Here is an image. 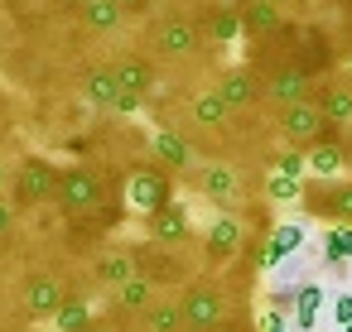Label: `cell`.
<instances>
[{
    "label": "cell",
    "instance_id": "obj_1",
    "mask_svg": "<svg viewBox=\"0 0 352 332\" xmlns=\"http://www.w3.org/2000/svg\"><path fill=\"white\" fill-rule=\"evenodd\" d=\"M227 274H193L184 289H179V308H184V327L188 332H212L222 318H227Z\"/></svg>",
    "mask_w": 352,
    "mask_h": 332
},
{
    "label": "cell",
    "instance_id": "obj_2",
    "mask_svg": "<svg viewBox=\"0 0 352 332\" xmlns=\"http://www.w3.org/2000/svg\"><path fill=\"white\" fill-rule=\"evenodd\" d=\"M246 241H251L246 212H217L212 226H208V236H203V260H198V270H203V274H222V270H232V265L241 260Z\"/></svg>",
    "mask_w": 352,
    "mask_h": 332
},
{
    "label": "cell",
    "instance_id": "obj_3",
    "mask_svg": "<svg viewBox=\"0 0 352 332\" xmlns=\"http://www.w3.org/2000/svg\"><path fill=\"white\" fill-rule=\"evenodd\" d=\"M275 126H280V135H285V145L289 150H318V145H342V126H333L323 111H318V102H299V106H285L280 116H275Z\"/></svg>",
    "mask_w": 352,
    "mask_h": 332
},
{
    "label": "cell",
    "instance_id": "obj_4",
    "mask_svg": "<svg viewBox=\"0 0 352 332\" xmlns=\"http://www.w3.org/2000/svg\"><path fill=\"white\" fill-rule=\"evenodd\" d=\"M212 39L203 34V20L198 15H164L150 25V49L155 58H169V63H184V58H198Z\"/></svg>",
    "mask_w": 352,
    "mask_h": 332
},
{
    "label": "cell",
    "instance_id": "obj_5",
    "mask_svg": "<svg viewBox=\"0 0 352 332\" xmlns=\"http://www.w3.org/2000/svg\"><path fill=\"white\" fill-rule=\"evenodd\" d=\"M217 212H246L256 198H251V178L232 164H198V174L188 178Z\"/></svg>",
    "mask_w": 352,
    "mask_h": 332
},
{
    "label": "cell",
    "instance_id": "obj_6",
    "mask_svg": "<svg viewBox=\"0 0 352 332\" xmlns=\"http://www.w3.org/2000/svg\"><path fill=\"white\" fill-rule=\"evenodd\" d=\"M102 198H107V178H102V169H92V164H73V169L58 174V207H63L68 217H87V212H97Z\"/></svg>",
    "mask_w": 352,
    "mask_h": 332
},
{
    "label": "cell",
    "instance_id": "obj_7",
    "mask_svg": "<svg viewBox=\"0 0 352 332\" xmlns=\"http://www.w3.org/2000/svg\"><path fill=\"white\" fill-rule=\"evenodd\" d=\"M289 63H294V68H304L314 82H328V73H338V68H342V63H338V54H333V44H328V29H323V25L299 29V39H294V49H289Z\"/></svg>",
    "mask_w": 352,
    "mask_h": 332
},
{
    "label": "cell",
    "instance_id": "obj_8",
    "mask_svg": "<svg viewBox=\"0 0 352 332\" xmlns=\"http://www.w3.org/2000/svg\"><path fill=\"white\" fill-rule=\"evenodd\" d=\"M261 97H265V106L285 111V106L314 102V97H318V82H314L304 68L285 63V68H275V73H265V78H261Z\"/></svg>",
    "mask_w": 352,
    "mask_h": 332
},
{
    "label": "cell",
    "instance_id": "obj_9",
    "mask_svg": "<svg viewBox=\"0 0 352 332\" xmlns=\"http://www.w3.org/2000/svg\"><path fill=\"white\" fill-rule=\"evenodd\" d=\"M126 183H131V202L140 207V217L164 212V207L174 202V174H169L164 164H155V159H145Z\"/></svg>",
    "mask_w": 352,
    "mask_h": 332
},
{
    "label": "cell",
    "instance_id": "obj_10",
    "mask_svg": "<svg viewBox=\"0 0 352 332\" xmlns=\"http://www.w3.org/2000/svg\"><path fill=\"white\" fill-rule=\"evenodd\" d=\"M58 174H63V169H54V164L39 159V154H30V159L20 164V174L10 178V183H15V202H20V207L58 202Z\"/></svg>",
    "mask_w": 352,
    "mask_h": 332
},
{
    "label": "cell",
    "instance_id": "obj_11",
    "mask_svg": "<svg viewBox=\"0 0 352 332\" xmlns=\"http://www.w3.org/2000/svg\"><path fill=\"white\" fill-rule=\"evenodd\" d=\"M135 265H140V274L155 279L160 289H184V284L193 279L188 265H184V255H179V246H155V241H145V246H135Z\"/></svg>",
    "mask_w": 352,
    "mask_h": 332
},
{
    "label": "cell",
    "instance_id": "obj_12",
    "mask_svg": "<svg viewBox=\"0 0 352 332\" xmlns=\"http://www.w3.org/2000/svg\"><path fill=\"white\" fill-rule=\"evenodd\" d=\"M68 294H73V289L58 284L54 274H30V279L20 284V308H25L30 322H44V318H54V313L63 308Z\"/></svg>",
    "mask_w": 352,
    "mask_h": 332
},
{
    "label": "cell",
    "instance_id": "obj_13",
    "mask_svg": "<svg viewBox=\"0 0 352 332\" xmlns=\"http://www.w3.org/2000/svg\"><path fill=\"white\" fill-rule=\"evenodd\" d=\"M145 241H155V246H188L193 241V212L184 202H169L164 212H150L145 217Z\"/></svg>",
    "mask_w": 352,
    "mask_h": 332
},
{
    "label": "cell",
    "instance_id": "obj_14",
    "mask_svg": "<svg viewBox=\"0 0 352 332\" xmlns=\"http://www.w3.org/2000/svg\"><path fill=\"white\" fill-rule=\"evenodd\" d=\"M145 150H150V159H155V164H164L169 174H198L193 145H188L179 130H155V135L145 140Z\"/></svg>",
    "mask_w": 352,
    "mask_h": 332
},
{
    "label": "cell",
    "instance_id": "obj_15",
    "mask_svg": "<svg viewBox=\"0 0 352 332\" xmlns=\"http://www.w3.org/2000/svg\"><path fill=\"white\" fill-rule=\"evenodd\" d=\"M164 298V289L155 284V279H145V274H131L126 284H116L111 289V313L116 318H140L145 308H155Z\"/></svg>",
    "mask_w": 352,
    "mask_h": 332
},
{
    "label": "cell",
    "instance_id": "obj_16",
    "mask_svg": "<svg viewBox=\"0 0 352 332\" xmlns=\"http://www.w3.org/2000/svg\"><path fill=\"white\" fill-rule=\"evenodd\" d=\"M217 92L227 97L232 111H251V106L265 102V97H261V73H256V68H222V73H217Z\"/></svg>",
    "mask_w": 352,
    "mask_h": 332
},
{
    "label": "cell",
    "instance_id": "obj_17",
    "mask_svg": "<svg viewBox=\"0 0 352 332\" xmlns=\"http://www.w3.org/2000/svg\"><path fill=\"white\" fill-rule=\"evenodd\" d=\"M131 274H140L135 246H107V250L92 255V279H97L102 289H116V284H126Z\"/></svg>",
    "mask_w": 352,
    "mask_h": 332
},
{
    "label": "cell",
    "instance_id": "obj_18",
    "mask_svg": "<svg viewBox=\"0 0 352 332\" xmlns=\"http://www.w3.org/2000/svg\"><path fill=\"white\" fill-rule=\"evenodd\" d=\"M111 73H116V82H121L126 92H140V97H150V87H155V78H160V73H155V58H150V54H135V49H131V54H116V58H111Z\"/></svg>",
    "mask_w": 352,
    "mask_h": 332
},
{
    "label": "cell",
    "instance_id": "obj_19",
    "mask_svg": "<svg viewBox=\"0 0 352 332\" xmlns=\"http://www.w3.org/2000/svg\"><path fill=\"white\" fill-rule=\"evenodd\" d=\"M82 97H87L97 111H121V97H126V87L116 82L111 63H97V68L82 78Z\"/></svg>",
    "mask_w": 352,
    "mask_h": 332
},
{
    "label": "cell",
    "instance_id": "obj_20",
    "mask_svg": "<svg viewBox=\"0 0 352 332\" xmlns=\"http://www.w3.org/2000/svg\"><path fill=\"white\" fill-rule=\"evenodd\" d=\"M188 116H193V126H203V130H222V126H227L236 111L227 106V97H222L217 87H203V92H193Z\"/></svg>",
    "mask_w": 352,
    "mask_h": 332
},
{
    "label": "cell",
    "instance_id": "obj_21",
    "mask_svg": "<svg viewBox=\"0 0 352 332\" xmlns=\"http://www.w3.org/2000/svg\"><path fill=\"white\" fill-rule=\"evenodd\" d=\"M314 102H318V111H323L333 126H342V130L352 126V87H347L342 78L318 82V97H314Z\"/></svg>",
    "mask_w": 352,
    "mask_h": 332
},
{
    "label": "cell",
    "instance_id": "obj_22",
    "mask_svg": "<svg viewBox=\"0 0 352 332\" xmlns=\"http://www.w3.org/2000/svg\"><path fill=\"white\" fill-rule=\"evenodd\" d=\"M78 15H82V25H87L92 34H116V29L126 25V10L116 5V0H82Z\"/></svg>",
    "mask_w": 352,
    "mask_h": 332
},
{
    "label": "cell",
    "instance_id": "obj_23",
    "mask_svg": "<svg viewBox=\"0 0 352 332\" xmlns=\"http://www.w3.org/2000/svg\"><path fill=\"white\" fill-rule=\"evenodd\" d=\"M203 20V34L212 39V44H227V39H236L246 25H241V10L236 5H217V10H203L198 15Z\"/></svg>",
    "mask_w": 352,
    "mask_h": 332
},
{
    "label": "cell",
    "instance_id": "obj_24",
    "mask_svg": "<svg viewBox=\"0 0 352 332\" xmlns=\"http://www.w3.org/2000/svg\"><path fill=\"white\" fill-rule=\"evenodd\" d=\"M347 164H352L347 140H342V145H318V150H309V174H314V178H338Z\"/></svg>",
    "mask_w": 352,
    "mask_h": 332
},
{
    "label": "cell",
    "instance_id": "obj_25",
    "mask_svg": "<svg viewBox=\"0 0 352 332\" xmlns=\"http://www.w3.org/2000/svg\"><path fill=\"white\" fill-rule=\"evenodd\" d=\"M299 241H304V231L299 226H270V236H265V246H261V270H270L275 260H285L289 250H299Z\"/></svg>",
    "mask_w": 352,
    "mask_h": 332
},
{
    "label": "cell",
    "instance_id": "obj_26",
    "mask_svg": "<svg viewBox=\"0 0 352 332\" xmlns=\"http://www.w3.org/2000/svg\"><path fill=\"white\" fill-rule=\"evenodd\" d=\"M140 322H145V332H188V327H184V308H179V298H160L155 308L140 313Z\"/></svg>",
    "mask_w": 352,
    "mask_h": 332
},
{
    "label": "cell",
    "instance_id": "obj_27",
    "mask_svg": "<svg viewBox=\"0 0 352 332\" xmlns=\"http://www.w3.org/2000/svg\"><path fill=\"white\" fill-rule=\"evenodd\" d=\"M241 25H246V34L265 39L270 29H280V5H270V0H251V5L241 10Z\"/></svg>",
    "mask_w": 352,
    "mask_h": 332
},
{
    "label": "cell",
    "instance_id": "obj_28",
    "mask_svg": "<svg viewBox=\"0 0 352 332\" xmlns=\"http://www.w3.org/2000/svg\"><path fill=\"white\" fill-rule=\"evenodd\" d=\"M328 226H352V178L328 183Z\"/></svg>",
    "mask_w": 352,
    "mask_h": 332
},
{
    "label": "cell",
    "instance_id": "obj_29",
    "mask_svg": "<svg viewBox=\"0 0 352 332\" xmlns=\"http://www.w3.org/2000/svg\"><path fill=\"white\" fill-rule=\"evenodd\" d=\"M328 183H333V178H304V193H299V207H304V217H318V222H328Z\"/></svg>",
    "mask_w": 352,
    "mask_h": 332
},
{
    "label": "cell",
    "instance_id": "obj_30",
    "mask_svg": "<svg viewBox=\"0 0 352 332\" xmlns=\"http://www.w3.org/2000/svg\"><path fill=\"white\" fill-rule=\"evenodd\" d=\"M58 332H87V294H68L63 308L54 313Z\"/></svg>",
    "mask_w": 352,
    "mask_h": 332
},
{
    "label": "cell",
    "instance_id": "obj_31",
    "mask_svg": "<svg viewBox=\"0 0 352 332\" xmlns=\"http://www.w3.org/2000/svg\"><path fill=\"white\" fill-rule=\"evenodd\" d=\"M275 174H285V178H304L309 174V150H270V159H265Z\"/></svg>",
    "mask_w": 352,
    "mask_h": 332
},
{
    "label": "cell",
    "instance_id": "obj_32",
    "mask_svg": "<svg viewBox=\"0 0 352 332\" xmlns=\"http://www.w3.org/2000/svg\"><path fill=\"white\" fill-rule=\"evenodd\" d=\"M318 303H323V289H318V284H299V298H294V318H299V327H304V332H314Z\"/></svg>",
    "mask_w": 352,
    "mask_h": 332
},
{
    "label": "cell",
    "instance_id": "obj_33",
    "mask_svg": "<svg viewBox=\"0 0 352 332\" xmlns=\"http://www.w3.org/2000/svg\"><path fill=\"white\" fill-rule=\"evenodd\" d=\"M347 255H352V226H328V236H323V260L342 270Z\"/></svg>",
    "mask_w": 352,
    "mask_h": 332
},
{
    "label": "cell",
    "instance_id": "obj_34",
    "mask_svg": "<svg viewBox=\"0 0 352 332\" xmlns=\"http://www.w3.org/2000/svg\"><path fill=\"white\" fill-rule=\"evenodd\" d=\"M299 193H304V178H285V174H270L261 188V198L270 202H299Z\"/></svg>",
    "mask_w": 352,
    "mask_h": 332
},
{
    "label": "cell",
    "instance_id": "obj_35",
    "mask_svg": "<svg viewBox=\"0 0 352 332\" xmlns=\"http://www.w3.org/2000/svg\"><path fill=\"white\" fill-rule=\"evenodd\" d=\"M92 222H97V231H116V226L126 222V202H121V198H116V202H107V198H102V202H97V212H92Z\"/></svg>",
    "mask_w": 352,
    "mask_h": 332
},
{
    "label": "cell",
    "instance_id": "obj_36",
    "mask_svg": "<svg viewBox=\"0 0 352 332\" xmlns=\"http://www.w3.org/2000/svg\"><path fill=\"white\" fill-rule=\"evenodd\" d=\"M10 231H15V207H10L6 198H0V241H6Z\"/></svg>",
    "mask_w": 352,
    "mask_h": 332
},
{
    "label": "cell",
    "instance_id": "obj_37",
    "mask_svg": "<svg viewBox=\"0 0 352 332\" xmlns=\"http://www.w3.org/2000/svg\"><path fill=\"white\" fill-rule=\"evenodd\" d=\"M294 298H299V284H294V289H275V294H270V303H275V308H289Z\"/></svg>",
    "mask_w": 352,
    "mask_h": 332
},
{
    "label": "cell",
    "instance_id": "obj_38",
    "mask_svg": "<svg viewBox=\"0 0 352 332\" xmlns=\"http://www.w3.org/2000/svg\"><path fill=\"white\" fill-rule=\"evenodd\" d=\"M333 308H338V322L347 327V322H352V294H338V303H333Z\"/></svg>",
    "mask_w": 352,
    "mask_h": 332
},
{
    "label": "cell",
    "instance_id": "obj_39",
    "mask_svg": "<svg viewBox=\"0 0 352 332\" xmlns=\"http://www.w3.org/2000/svg\"><path fill=\"white\" fill-rule=\"evenodd\" d=\"M256 332H285V322H280V313L270 308V313H265V318L256 322Z\"/></svg>",
    "mask_w": 352,
    "mask_h": 332
},
{
    "label": "cell",
    "instance_id": "obj_40",
    "mask_svg": "<svg viewBox=\"0 0 352 332\" xmlns=\"http://www.w3.org/2000/svg\"><path fill=\"white\" fill-rule=\"evenodd\" d=\"M116 5H121L126 15H140V10H150V0H116Z\"/></svg>",
    "mask_w": 352,
    "mask_h": 332
},
{
    "label": "cell",
    "instance_id": "obj_41",
    "mask_svg": "<svg viewBox=\"0 0 352 332\" xmlns=\"http://www.w3.org/2000/svg\"><path fill=\"white\" fill-rule=\"evenodd\" d=\"M338 78H342V82L352 87V58H342V68H338Z\"/></svg>",
    "mask_w": 352,
    "mask_h": 332
},
{
    "label": "cell",
    "instance_id": "obj_42",
    "mask_svg": "<svg viewBox=\"0 0 352 332\" xmlns=\"http://www.w3.org/2000/svg\"><path fill=\"white\" fill-rule=\"evenodd\" d=\"M212 332H236V318H222V322H217Z\"/></svg>",
    "mask_w": 352,
    "mask_h": 332
},
{
    "label": "cell",
    "instance_id": "obj_43",
    "mask_svg": "<svg viewBox=\"0 0 352 332\" xmlns=\"http://www.w3.org/2000/svg\"><path fill=\"white\" fill-rule=\"evenodd\" d=\"M6 188H10V169H6V164H0V193H6Z\"/></svg>",
    "mask_w": 352,
    "mask_h": 332
},
{
    "label": "cell",
    "instance_id": "obj_44",
    "mask_svg": "<svg viewBox=\"0 0 352 332\" xmlns=\"http://www.w3.org/2000/svg\"><path fill=\"white\" fill-rule=\"evenodd\" d=\"M270 5H285V0H270Z\"/></svg>",
    "mask_w": 352,
    "mask_h": 332
},
{
    "label": "cell",
    "instance_id": "obj_45",
    "mask_svg": "<svg viewBox=\"0 0 352 332\" xmlns=\"http://www.w3.org/2000/svg\"><path fill=\"white\" fill-rule=\"evenodd\" d=\"M342 332H352V322H347V327H342Z\"/></svg>",
    "mask_w": 352,
    "mask_h": 332
},
{
    "label": "cell",
    "instance_id": "obj_46",
    "mask_svg": "<svg viewBox=\"0 0 352 332\" xmlns=\"http://www.w3.org/2000/svg\"><path fill=\"white\" fill-rule=\"evenodd\" d=\"M73 5H82V0H73Z\"/></svg>",
    "mask_w": 352,
    "mask_h": 332
}]
</instances>
